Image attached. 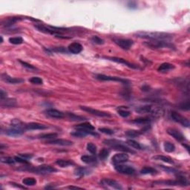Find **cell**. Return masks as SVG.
Returning <instances> with one entry per match:
<instances>
[{
  "label": "cell",
  "mask_w": 190,
  "mask_h": 190,
  "mask_svg": "<svg viewBox=\"0 0 190 190\" xmlns=\"http://www.w3.org/2000/svg\"><path fill=\"white\" fill-rule=\"evenodd\" d=\"M135 36L139 38L147 39L148 40L169 41L173 38V35L169 33L163 32H137Z\"/></svg>",
  "instance_id": "cell-1"
},
{
  "label": "cell",
  "mask_w": 190,
  "mask_h": 190,
  "mask_svg": "<svg viewBox=\"0 0 190 190\" xmlns=\"http://www.w3.org/2000/svg\"><path fill=\"white\" fill-rule=\"evenodd\" d=\"M144 45L150 49H166L169 48L171 49H174L175 46L169 41L162 40H148L144 42Z\"/></svg>",
  "instance_id": "cell-2"
},
{
  "label": "cell",
  "mask_w": 190,
  "mask_h": 190,
  "mask_svg": "<svg viewBox=\"0 0 190 190\" xmlns=\"http://www.w3.org/2000/svg\"><path fill=\"white\" fill-rule=\"evenodd\" d=\"M103 143L106 144V145L113 147V148H115V150L123 151V152H129V153L132 154L135 153L133 150L129 148V147L123 145V144H121V143H120L119 141L116 140H105L103 141Z\"/></svg>",
  "instance_id": "cell-3"
},
{
  "label": "cell",
  "mask_w": 190,
  "mask_h": 190,
  "mask_svg": "<svg viewBox=\"0 0 190 190\" xmlns=\"http://www.w3.org/2000/svg\"><path fill=\"white\" fill-rule=\"evenodd\" d=\"M94 77L97 80L102 81H113V82H118L122 84H126V85L130 83V82L128 80L118 77H113V76L104 75V74H96Z\"/></svg>",
  "instance_id": "cell-4"
},
{
  "label": "cell",
  "mask_w": 190,
  "mask_h": 190,
  "mask_svg": "<svg viewBox=\"0 0 190 190\" xmlns=\"http://www.w3.org/2000/svg\"><path fill=\"white\" fill-rule=\"evenodd\" d=\"M27 170L32 172L37 173V174H50V173L55 172L57 171L55 168L49 165H42V166H37L35 168H31Z\"/></svg>",
  "instance_id": "cell-5"
},
{
  "label": "cell",
  "mask_w": 190,
  "mask_h": 190,
  "mask_svg": "<svg viewBox=\"0 0 190 190\" xmlns=\"http://www.w3.org/2000/svg\"><path fill=\"white\" fill-rule=\"evenodd\" d=\"M103 58L106 59V60H111V61L115 62V63H120V64L128 66L129 68H133V69H139V67L135 64H133L132 63H129L127 60H124V59L120 58V57H115V56H103Z\"/></svg>",
  "instance_id": "cell-6"
},
{
  "label": "cell",
  "mask_w": 190,
  "mask_h": 190,
  "mask_svg": "<svg viewBox=\"0 0 190 190\" xmlns=\"http://www.w3.org/2000/svg\"><path fill=\"white\" fill-rule=\"evenodd\" d=\"M80 108L82 110H83L84 111H86L88 113H90L93 115H96L97 117H100V118H111V115L108 114V112H105V111H100V110L94 109V108H92L91 107H87V106H80Z\"/></svg>",
  "instance_id": "cell-7"
},
{
  "label": "cell",
  "mask_w": 190,
  "mask_h": 190,
  "mask_svg": "<svg viewBox=\"0 0 190 190\" xmlns=\"http://www.w3.org/2000/svg\"><path fill=\"white\" fill-rule=\"evenodd\" d=\"M171 117L172 118V120L175 122H178L180 125H182L183 126L185 127H189V121L186 118L184 117L183 115H180L179 113L176 112V111H172L171 112Z\"/></svg>",
  "instance_id": "cell-8"
},
{
  "label": "cell",
  "mask_w": 190,
  "mask_h": 190,
  "mask_svg": "<svg viewBox=\"0 0 190 190\" xmlns=\"http://www.w3.org/2000/svg\"><path fill=\"white\" fill-rule=\"evenodd\" d=\"M100 185L106 187H110V188L115 189H122V187L118 181L110 178H103L100 180Z\"/></svg>",
  "instance_id": "cell-9"
},
{
  "label": "cell",
  "mask_w": 190,
  "mask_h": 190,
  "mask_svg": "<svg viewBox=\"0 0 190 190\" xmlns=\"http://www.w3.org/2000/svg\"><path fill=\"white\" fill-rule=\"evenodd\" d=\"M114 42L119 45L121 49L124 50H129L132 48V46L134 44V42L132 39H115Z\"/></svg>",
  "instance_id": "cell-10"
},
{
  "label": "cell",
  "mask_w": 190,
  "mask_h": 190,
  "mask_svg": "<svg viewBox=\"0 0 190 190\" xmlns=\"http://www.w3.org/2000/svg\"><path fill=\"white\" fill-rule=\"evenodd\" d=\"M115 170L118 172L120 173V174H125V175H132L134 174L135 172L134 169L132 166H125V165H118L115 166Z\"/></svg>",
  "instance_id": "cell-11"
},
{
  "label": "cell",
  "mask_w": 190,
  "mask_h": 190,
  "mask_svg": "<svg viewBox=\"0 0 190 190\" xmlns=\"http://www.w3.org/2000/svg\"><path fill=\"white\" fill-rule=\"evenodd\" d=\"M129 155L126 153H120V154H116L115 156H113L111 158L112 163L114 164H120V163H126L129 160Z\"/></svg>",
  "instance_id": "cell-12"
},
{
  "label": "cell",
  "mask_w": 190,
  "mask_h": 190,
  "mask_svg": "<svg viewBox=\"0 0 190 190\" xmlns=\"http://www.w3.org/2000/svg\"><path fill=\"white\" fill-rule=\"evenodd\" d=\"M45 143H47L48 144L63 146H68L73 145L72 141L68 140H65V139H52V140H48Z\"/></svg>",
  "instance_id": "cell-13"
},
{
  "label": "cell",
  "mask_w": 190,
  "mask_h": 190,
  "mask_svg": "<svg viewBox=\"0 0 190 190\" xmlns=\"http://www.w3.org/2000/svg\"><path fill=\"white\" fill-rule=\"evenodd\" d=\"M167 133L171 135L172 137H174L175 140H177V141L182 142L185 140V137H184V134L178 131L177 129H167Z\"/></svg>",
  "instance_id": "cell-14"
},
{
  "label": "cell",
  "mask_w": 190,
  "mask_h": 190,
  "mask_svg": "<svg viewBox=\"0 0 190 190\" xmlns=\"http://www.w3.org/2000/svg\"><path fill=\"white\" fill-rule=\"evenodd\" d=\"M47 126L39 122H30L27 124H25V130H43L47 129Z\"/></svg>",
  "instance_id": "cell-15"
},
{
  "label": "cell",
  "mask_w": 190,
  "mask_h": 190,
  "mask_svg": "<svg viewBox=\"0 0 190 190\" xmlns=\"http://www.w3.org/2000/svg\"><path fill=\"white\" fill-rule=\"evenodd\" d=\"M2 77V80L3 81H5V82L9 84H19L21 83V82H24V80L22 79H20V78H14V77H11V76H9L8 74H2L1 75Z\"/></svg>",
  "instance_id": "cell-16"
},
{
  "label": "cell",
  "mask_w": 190,
  "mask_h": 190,
  "mask_svg": "<svg viewBox=\"0 0 190 190\" xmlns=\"http://www.w3.org/2000/svg\"><path fill=\"white\" fill-rule=\"evenodd\" d=\"M24 129L13 127L9 129H7L6 132H5V134H6L7 135L12 136V137H18V136H20L23 134H24Z\"/></svg>",
  "instance_id": "cell-17"
},
{
  "label": "cell",
  "mask_w": 190,
  "mask_h": 190,
  "mask_svg": "<svg viewBox=\"0 0 190 190\" xmlns=\"http://www.w3.org/2000/svg\"><path fill=\"white\" fill-rule=\"evenodd\" d=\"M68 51L71 52V53L74 54H77L80 53L82 51V46L79 42H73L70 44L68 47Z\"/></svg>",
  "instance_id": "cell-18"
},
{
  "label": "cell",
  "mask_w": 190,
  "mask_h": 190,
  "mask_svg": "<svg viewBox=\"0 0 190 190\" xmlns=\"http://www.w3.org/2000/svg\"><path fill=\"white\" fill-rule=\"evenodd\" d=\"M46 114L51 118H56V119H61L64 117L63 112L56 109H53V108H50V109L47 110Z\"/></svg>",
  "instance_id": "cell-19"
},
{
  "label": "cell",
  "mask_w": 190,
  "mask_h": 190,
  "mask_svg": "<svg viewBox=\"0 0 190 190\" xmlns=\"http://www.w3.org/2000/svg\"><path fill=\"white\" fill-rule=\"evenodd\" d=\"M1 106L6 108L16 106V100L13 98H5L4 100H1Z\"/></svg>",
  "instance_id": "cell-20"
},
{
  "label": "cell",
  "mask_w": 190,
  "mask_h": 190,
  "mask_svg": "<svg viewBox=\"0 0 190 190\" xmlns=\"http://www.w3.org/2000/svg\"><path fill=\"white\" fill-rule=\"evenodd\" d=\"M155 185H164V186H177L180 185L178 180H158V181H155L153 183Z\"/></svg>",
  "instance_id": "cell-21"
},
{
  "label": "cell",
  "mask_w": 190,
  "mask_h": 190,
  "mask_svg": "<svg viewBox=\"0 0 190 190\" xmlns=\"http://www.w3.org/2000/svg\"><path fill=\"white\" fill-rule=\"evenodd\" d=\"M76 129H81V130L89 131V132H91V131L94 130V127L92 126L89 122H83L81 124L77 125L75 126Z\"/></svg>",
  "instance_id": "cell-22"
},
{
  "label": "cell",
  "mask_w": 190,
  "mask_h": 190,
  "mask_svg": "<svg viewBox=\"0 0 190 190\" xmlns=\"http://www.w3.org/2000/svg\"><path fill=\"white\" fill-rule=\"evenodd\" d=\"M175 68V65L171 63H165L161 64L159 66V68H158V71H160V72H166V71H170V70H172Z\"/></svg>",
  "instance_id": "cell-23"
},
{
  "label": "cell",
  "mask_w": 190,
  "mask_h": 190,
  "mask_svg": "<svg viewBox=\"0 0 190 190\" xmlns=\"http://www.w3.org/2000/svg\"><path fill=\"white\" fill-rule=\"evenodd\" d=\"M152 159L155 160H160L163 161L164 163H169V164H174L175 162L172 159L169 157L163 156V155H157V156H154Z\"/></svg>",
  "instance_id": "cell-24"
},
{
  "label": "cell",
  "mask_w": 190,
  "mask_h": 190,
  "mask_svg": "<svg viewBox=\"0 0 190 190\" xmlns=\"http://www.w3.org/2000/svg\"><path fill=\"white\" fill-rule=\"evenodd\" d=\"M152 111V107L151 106H143L136 108L135 111L138 114H146V113H151Z\"/></svg>",
  "instance_id": "cell-25"
},
{
  "label": "cell",
  "mask_w": 190,
  "mask_h": 190,
  "mask_svg": "<svg viewBox=\"0 0 190 190\" xmlns=\"http://www.w3.org/2000/svg\"><path fill=\"white\" fill-rule=\"evenodd\" d=\"M56 163L58 166H60V167H68V166H71V165H74V162L72 160H63V159H60L57 160L56 161Z\"/></svg>",
  "instance_id": "cell-26"
},
{
  "label": "cell",
  "mask_w": 190,
  "mask_h": 190,
  "mask_svg": "<svg viewBox=\"0 0 190 190\" xmlns=\"http://www.w3.org/2000/svg\"><path fill=\"white\" fill-rule=\"evenodd\" d=\"M151 122V120L148 118H136L134 120H132V122L134 123V124H139V125H148Z\"/></svg>",
  "instance_id": "cell-27"
},
{
  "label": "cell",
  "mask_w": 190,
  "mask_h": 190,
  "mask_svg": "<svg viewBox=\"0 0 190 190\" xmlns=\"http://www.w3.org/2000/svg\"><path fill=\"white\" fill-rule=\"evenodd\" d=\"M81 160L85 163H92L96 162L97 158L93 155H83L81 157Z\"/></svg>",
  "instance_id": "cell-28"
},
{
  "label": "cell",
  "mask_w": 190,
  "mask_h": 190,
  "mask_svg": "<svg viewBox=\"0 0 190 190\" xmlns=\"http://www.w3.org/2000/svg\"><path fill=\"white\" fill-rule=\"evenodd\" d=\"M157 170L155 169L154 168L148 167V166H146V167H144L140 170V174L141 175H155L157 174Z\"/></svg>",
  "instance_id": "cell-29"
},
{
  "label": "cell",
  "mask_w": 190,
  "mask_h": 190,
  "mask_svg": "<svg viewBox=\"0 0 190 190\" xmlns=\"http://www.w3.org/2000/svg\"><path fill=\"white\" fill-rule=\"evenodd\" d=\"M163 148L166 152H173L175 150V146L170 142H165L163 144Z\"/></svg>",
  "instance_id": "cell-30"
},
{
  "label": "cell",
  "mask_w": 190,
  "mask_h": 190,
  "mask_svg": "<svg viewBox=\"0 0 190 190\" xmlns=\"http://www.w3.org/2000/svg\"><path fill=\"white\" fill-rule=\"evenodd\" d=\"M23 184L25 186H32L37 184V180L34 177H26L23 180Z\"/></svg>",
  "instance_id": "cell-31"
},
{
  "label": "cell",
  "mask_w": 190,
  "mask_h": 190,
  "mask_svg": "<svg viewBox=\"0 0 190 190\" xmlns=\"http://www.w3.org/2000/svg\"><path fill=\"white\" fill-rule=\"evenodd\" d=\"M89 173V171L87 170L85 168H77L74 172V174L78 177H82V176L88 175Z\"/></svg>",
  "instance_id": "cell-32"
},
{
  "label": "cell",
  "mask_w": 190,
  "mask_h": 190,
  "mask_svg": "<svg viewBox=\"0 0 190 190\" xmlns=\"http://www.w3.org/2000/svg\"><path fill=\"white\" fill-rule=\"evenodd\" d=\"M9 42L10 43L13 44V45H20V44L23 43V39L20 37H11L9 39Z\"/></svg>",
  "instance_id": "cell-33"
},
{
  "label": "cell",
  "mask_w": 190,
  "mask_h": 190,
  "mask_svg": "<svg viewBox=\"0 0 190 190\" xmlns=\"http://www.w3.org/2000/svg\"><path fill=\"white\" fill-rule=\"evenodd\" d=\"M58 134L56 133H49V134H43L39 135V139H47V140H52V139H55L56 137H57Z\"/></svg>",
  "instance_id": "cell-34"
},
{
  "label": "cell",
  "mask_w": 190,
  "mask_h": 190,
  "mask_svg": "<svg viewBox=\"0 0 190 190\" xmlns=\"http://www.w3.org/2000/svg\"><path fill=\"white\" fill-rule=\"evenodd\" d=\"M142 134V132L140 131H136V130H129L126 132V134L129 137H137L139 135Z\"/></svg>",
  "instance_id": "cell-35"
},
{
  "label": "cell",
  "mask_w": 190,
  "mask_h": 190,
  "mask_svg": "<svg viewBox=\"0 0 190 190\" xmlns=\"http://www.w3.org/2000/svg\"><path fill=\"white\" fill-rule=\"evenodd\" d=\"M127 144L130 146L131 147H132V148H135V149L140 150L142 148L140 144H139V143H137V141H135V140H127Z\"/></svg>",
  "instance_id": "cell-36"
},
{
  "label": "cell",
  "mask_w": 190,
  "mask_h": 190,
  "mask_svg": "<svg viewBox=\"0 0 190 190\" xmlns=\"http://www.w3.org/2000/svg\"><path fill=\"white\" fill-rule=\"evenodd\" d=\"M68 117L71 120L74 121H82L85 120V118L81 116H78V115H75L74 114H72V113H68Z\"/></svg>",
  "instance_id": "cell-37"
},
{
  "label": "cell",
  "mask_w": 190,
  "mask_h": 190,
  "mask_svg": "<svg viewBox=\"0 0 190 190\" xmlns=\"http://www.w3.org/2000/svg\"><path fill=\"white\" fill-rule=\"evenodd\" d=\"M86 148H87V150L89 152H91L93 155H95L96 152H97V146L94 144H92V143H89L87 144V146H86Z\"/></svg>",
  "instance_id": "cell-38"
},
{
  "label": "cell",
  "mask_w": 190,
  "mask_h": 190,
  "mask_svg": "<svg viewBox=\"0 0 190 190\" xmlns=\"http://www.w3.org/2000/svg\"><path fill=\"white\" fill-rule=\"evenodd\" d=\"M108 155H109V151H108V149H106V148L102 149L101 151H100V154H99V157H100V158L101 160L106 159L108 157Z\"/></svg>",
  "instance_id": "cell-39"
},
{
  "label": "cell",
  "mask_w": 190,
  "mask_h": 190,
  "mask_svg": "<svg viewBox=\"0 0 190 190\" xmlns=\"http://www.w3.org/2000/svg\"><path fill=\"white\" fill-rule=\"evenodd\" d=\"M29 82L35 85H42L43 83V80L38 77H33L29 80Z\"/></svg>",
  "instance_id": "cell-40"
},
{
  "label": "cell",
  "mask_w": 190,
  "mask_h": 190,
  "mask_svg": "<svg viewBox=\"0 0 190 190\" xmlns=\"http://www.w3.org/2000/svg\"><path fill=\"white\" fill-rule=\"evenodd\" d=\"M1 162L4 163H8V164H13L16 162V160H15L14 158L6 157V158H1Z\"/></svg>",
  "instance_id": "cell-41"
},
{
  "label": "cell",
  "mask_w": 190,
  "mask_h": 190,
  "mask_svg": "<svg viewBox=\"0 0 190 190\" xmlns=\"http://www.w3.org/2000/svg\"><path fill=\"white\" fill-rule=\"evenodd\" d=\"M118 114H119L122 118H126L131 115V111L126 109H121V108H120V109L118 110Z\"/></svg>",
  "instance_id": "cell-42"
},
{
  "label": "cell",
  "mask_w": 190,
  "mask_h": 190,
  "mask_svg": "<svg viewBox=\"0 0 190 190\" xmlns=\"http://www.w3.org/2000/svg\"><path fill=\"white\" fill-rule=\"evenodd\" d=\"M91 41L95 44H97V45H103L104 44V40L103 39H101L100 37H97V36H93L91 37Z\"/></svg>",
  "instance_id": "cell-43"
},
{
  "label": "cell",
  "mask_w": 190,
  "mask_h": 190,
  "mask_svg": "<svg viewBox=\"0 0 190 190\" xmlns=\"http://www.w3.org/2000/svg\"><path fill=\"white\" fill-rule=\"evenodd\" d=\"M159 168H160L161 169H163V171L166 172L168 173H177V171L176 169H172V168H169V167H166V166H163V165H158Z\"/></svg>",
  "instance_id": "cell-44"
},
{
  "label": "cell",
  "mask_w": 190,
  "mask_h": 190,
  "mask_svg": "<svg viewBox=\"0 0 190 190\" xmlns=\"http://www.w3.org/2000/svg\"><path fill=\"white\" fill-rule=\"evenodd\" d=\"M99 131L103 134H108V135H111L115 133V132L111 129H108V128H100L99 129Z\"/></svg>",
  "instance_id": "cell-45"
},
{
  "label": "cell",
  "mask_w": 190,
  "mask_h": 190,
  "mask_svg": "<svg viewBox=\"0 0 190 190\" xmlns=\"http://www.w3.org/2000/svg\"><path fill=\"white\" fill-rule=\"evenodd\" d=\"M179 108L183 111H189L190 109V103L189 101H187L186 103H181L180 106H179Z\"/></svg>",
  "instance_id": "cell-46"
},
{
  "label": "cell",
  "mask_w": 190,
  "mask_h": 190,
  "mask_svg": "<svg viewBox=\"0 0 190 190\" xmlns=\"http://www.w3.org/2000/svg\"><path fill=\"white\" fill-rule=\"evenodd\" d=\"M19 62L21 63L22 65H23V67H25V68H28V69L37 70V68H36V67H34V66L32 65L29 64V63H26V62L23 61V60H19Z\"/></svg>",
  "instance_id": "cell-47"
},
{
  "label": "cell",
  "mask_w": 190,
  "mask_h": 190,
  "mask_svg": "<svg viewBox=\"0 0 190 190\" xmlns=\"http://www.w3.org/2000/svg\"><path fill=\"white\" fill-rule=\"evenodd\" d=\"M14 159H15V160H16V162H17V163H24V164H28V161H27L26 159H25V158H22V157H20V156L15 157Z\"/></svg>",
  "instance_id": "cell-48"
},
{
  "label": "cell",
  "mask_w": 190,
  "mask_h": 190,
  "mask_svg": "<svg viewBox=\"0 0 190 190\" xmlns=\"http://www.w3.org/2000/svg\"><path fill=\"white\" fill-rule=\"evenodd\" d=\"M20 156L22 157V158H25V159L28 160V159H31V158L33 157V155H29V154H20Z\"/></svg>",
  "instance_id": "cell-49"
},
{
  "label": "cell",
  "mask_w": 190,
  "mask_h": 190,
  "mask_svg": "<svg viewBox=\"0 0 190 190\" xmlns=\"http://www.w3.org/2000/svg\"><path fill=\"white\" fill-rule=\"evenodd\" d=\"M6 97H7L6 92H5L2 89H1V91H0V99H1V100H4V99L6 98Z\"/></svg>",
  "instance_id": "cell-50"
},
{
  "label": "cell",
  "mask_w": 190,
  "mask_h": 190,
  "mask_svg": "<svg viewBox=\"0 0 190 190\" xmlns=\"http://www.w3.org/2000/svg\"><path fill=\"white\" fill-rule=\"evenodd\" d=\"M129 8H137V5L134 2H129Z\"/></svg>",
  "instance_id": "cell-51"
},
{
  "label": "cell",
  "mask_w": 190,
  "mask_h": 190,
  "mask_svg": "<svg viewBox=\"0 0 190 190\" xmlns=\"http://www.w3.org/2000/svg\"><path fill=\"white\" fill-rule=\"evenodd\" d=\"M149 86L147 85H144L143 87H142V91H149Z\"/></svg>",
  "instance_id": "cell-52"
},
{
  "label": "cell",
  "mask_w": 190,
  "mask_h": 190,
  "mask_svg": "<svg viewBox=\"0 0 190 190\" xmlns=\"http://www.w3.org/2000/svg\"><path fill=\"white\" fill-rule=\"evenodd\" d=\"M11 184L12 186H13L16 187V188H19V189H25V187L22 186H20V185H17V184H15V183H11Z\"/></svg>",
  "instance_id": "cell-53"
},
{
  "label": "cell",
  "mask_w": 190,
  "mask_h": 190,
  "mask_svg": "<svg viewBox=\"0 0 190 190\" xmlns=\"http://www.w3.org/2000/svg\"><path fill=\"white\" fill-rule=\"evenodd\" d=\"M68 189H81V188H80V187H77V186H68Z\"/></svg>",
  "instance_id": "cell-54"
},
{
  "label": "cell",
  "mask_w": 190,
  "mask_h": 190,
  "mask_svg": "<svg viewBox=\"0 0 190 190\" xmlns=\"http://www.w3.org/2000/svg\"><path fill=\"white\" fill-rule=\"evenodd\" d=\"M183 145H184V146H185L186 148V149H187V151H189V146H187V145H186V144H183Z\"/></svg>",
  "instance_id": "cell-55"
},
{
  "label": "cell",
  "mask_w": 190,
  "mask_h": 190,
  "mask_svg": "<svg viewBox=\"0 0 190 190\" xmlns=\"http://www.w3.org/2000/svg\"><path fill=\"white\" fill-rule=\"evenodd\" d=\"M3 42V38H2V37H1V42Z\"/></svg>",
  "instance_id": "cell-56"
}]
</instances>
